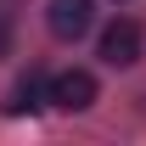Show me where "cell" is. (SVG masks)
<instances>
[{
    "mask_svg": "<svg viewBox=\"0 0 146 146\" xmlns=\"http://www.w3.org/2000/svg\"><path fill=\"white\" fill-rule=\"evenodd\" d=\"M0 56H11V23L0 17Z\"/></svg>",
    "mask_w": 146,
    "mask_h": 146,
    "instance_id": "obj_5",
    "label": "cell"
},
{
    "mask_svg": "<svg viewBox=\"0 0 146 146\" xmlns=\"http://www.w3.org/2000/svg\"><path fill=\"white\" fill-rule=\"evenodd\" d=\"M39 107H51V73H45V68H28L17 84H11V96H6V112L23 118V112H39Z\"/></svg>",
    "mask_w": 146,
    "mask_h": 146,
    "instance_id": "obj_4",
    "label": "cell"
},
{
    "mask_svg": "<svg viewBox=\"0 0 146 146\" xmlns=\"http://www.w3.org/2000/svg\"><path fill=\"white\" fill-rule=\"evenodd\" d=\"M51 107H62V112H84V107H96V73H90V68L56 73V79H51Z\"/></svg>",
    "mask_w": 146,
    "mask_h": 146,
    "instance_id": "obj_3",
    "label": "cell"
},
{
    "mask_svg": "<svg viewBox=\"0 0 146 146\" xmlns=\"http://www.w3.org/2000/svg\"><path fill=\"white\" fill-rule=\"evenodd\" d=\"M90 23H96V6H90V0H51V11H45V28H51L62 45L84 39Z\"/></svg>",
    "mask_w": 146,
    "mask_h": 146,
    "instance_id": "obj_2",
    "label": "cell"
},
{
    "mask_svg": "<svg viewBox=\"0 0 146 146\" xmlns=\"http://www.w3.org/2000/svg\"><path fill=\"white\" fill-rule=\"evenodd\" d=\"M141 45H146V34H141L135 17H112L101 28V62L107 68H135L141 62Z\"/></svg>",
    "mask_w": 146,
    "mask_h": 146,
    "instance_id": "obj_1",
    "label": "cell"
}]
</instances>
